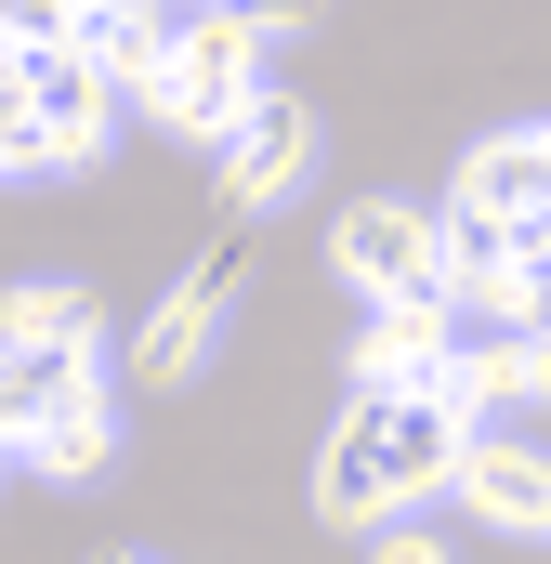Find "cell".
<instances>
[{
	"mask_svg": "<svg viewBox=\"0 0 551 564\" xmlns=\"http://www.w3.org/2000/svg\"><path fill=\"white\" fill-rule=\"evenodd\" d=\"M473 433H486V421H473L446 381H420V394H355V408H342V433L315 446V525L368 539V525L420 512V499H460Z\"/></svg>",
	"mask_w": 551,
	"mask_h": 564,
	"instance_id": "1",
	"label": "cell"
},
{
	"mask_svg": "<svg viewBox=\"0 0 551 564\" xmlns=\"http://www.w3.org/2000/svg\"><path fill=\"white\" fill-rule=\"evenodd\" d=\"M106 144H119V66L93 40H66V53H13L0 40V171L13 184H66Z\"/></svg>",
	"mask_w": 551,
	"mask_h": 564,
	"instance_id": "2",
	"label": "cell"
},
{
	"mask_svg": "<svg viewBox=\"0 0 551 564\" xmlns=\"http://www.w3.org/2000/svg\"><path fill=\"white\" fill-rule=\"evenodd\" d=\"M0 459H13V473H40V486H93V473L119 459L106 355H66V341L0 355Z\"/></svg>",
	"mask_w": 551,
	"mask_h": 564,
	"instance_id": "3",
	"label": "cell"
},
{
	"mask_svg": "<svg viewBox=\"0 0 551 564\" xmlns=\"http://www.w3.org/2000/svg\"><path fill=\"white\" fill-rule=\"evenodd\" d=\"M263 93H276L263 79V26H250L237 0H197L184 40H171V66H158V93H144V119H171L184 144H224Z\"/></svg>",
	"mask_w": 551,
	"mask_h": 564,
	"instance_id": "4",
	"label": "cell"
},
{
	"mask_svg": "<svg viewBox=\"0 0 551 564\" xmlns=\"http://www.w3.org/2000/svg\"><path fill=\"white\" fill-rule=\"evenodd\" d=\"M328 263L355 302H446V210L420 197H355L328 224Z\"/></svg>",
	"mask_w": 551,
	"mask_h": 564,
	"instance_id": "5",
	"label": "cell"
},
{
	"mask_svg": "<svg viewBox=\"0 0 551 564\" xmlns=\"http://www.w3.org/2000/svg\"><path fill=\"white\" fill-rule=\"evenodd\" d=\"M237 289H250V237H210L184 276L158 289V315L132 328V368L158 381V394H184L197 368H210V341H224V315H237Z\"/></svg>",
	"mask_w": 551,
	"mask_h": 564,
	"instance_id": "6",
	"label": "cell"
},
{
	"mask_svg": "<svg viewBox=\"0 0 551 564\" xmlns=\"http://www.w3.org/2000/svg\"><path fill=\"white\" fill-rule=\"evenodd\" d=\"M210 158H224V210H237V224H263L276 197H302V184H315V106H302V93H263V106L210 144Z\"/></svg>",
	"mask_w": 551,
	"mask_h": 564,
	"instance_id": "7",
	"label": "cell"
},
{
	"mask_svg": "<svg viewBox=\"0 0 551 564\" xmlns=\"http://www.w3.org/2000/svg\"><path fill=\"white\" fill-rule=\"evenodd\" d=\"M460 210H499V224H526V250H551V119L526 132H486L460 158V184H446Z\"/></svg>",
	"mask_w": 551,
	"mask_h": 564,
	"instance_id": "8",
	"label": "cell"
},
{
	"mask_svg": "<svg viewBox=\"0 0 551 564\" xmlns=\"http://www.w3.org/2000/svg\"><path fill=\"white\" fill-rule=\"evenodd\" d=\"M526 328H539V315H512V302H446V394H460L473 421H499V408L526 394Z\"/></svg>",
	"mask_w": 551,
	"mask_h": 564,
	"instance_id": "9",
	"label": "cell"
},
{
	"mask_svg": "<svg viewBox=\"0 0 551 564\" xmlns=\"http://www.w3.org/2000/svg\"><path fill=\"white\" fill-rule=\"evenodd\" d=\"M460 512L551 552V459H539V446H512V433H473V459H460Z\"/></svg>",
	"mask_w": 551,
	"mask_h": 564,
	"instance_id": "10",
	"label": "cell"
},
{
	"mask_svg": "<svg viewBox=\"0 0 551 564\" xmlns=\"http://www.w3.org/2000/svg\"><path fill=\"white\" fill-rule=\"evenodd\" d=\"M420 381H446V302H368L355 394H420Z\"/></svg>",
	"mask_w": 551,
	"mask_h": 564,
	"instance_id": "11",
	"label": "cell"
},
{
	"mask_svg": "<svg viewBox=\"0 0 551 564\" xmlns=\"http://www.w3.org/2000/svg\"><path fill=\"white\" fill-rule=\"evenodd\" d=\"M93 328H106V315H93V289H79V276H26L13 302H0V355H26V341L93 355Z\"/></svg>",
	"mask_w": 551,
	"mask_h": 564,
	"instance_id": "12",
	"label": "cell"
},
{
	"mask_svg": "<svg viewBox=\"0 0 551 564\" xmlns=\"http://www.w3.org/2000/svg\"><path fill=\"white\" fill-rule=\"evenodd\" d=\"M0 40L13 53H66V40H106V13L93 0H0Z\"/></svg>",
	"mask_w": 551,
	"mask_h": 564,
	"instance_id": "13",
	"label": "cell"
},
{
	"mask_svg": "<svg viewBox=\"0 0 551 564\" xmlns=\"http://www.w3.org/2000/svg\"><path fill=\"white\" fill-rule=\"evenodd\" d=\"M368 564H460V552H446L420 512H395V525H368Z\"/></svg>",
	"mask_w": 551,
	"mask_h": 564,
	"instance_id": "14",
	"label": "cell"
},
{
	"mask_svg": "<svg viewBox=\"0 0 551 564\" xmlns=\"http://www.w3.org/2000/svg\"><path fill=\"white\" fill-rule=\"evenodd\" d=\"M237 13H250L263 40H302V26H315V0H237Z\"/></svg>",
	"mask_w": 551,
	"mask_h": 564,
	"instance_id": "15",
	"label": "cell"
},
{
	"mask_svg": "<svg viewBox=\"0 0 551 564\" xmlns=\"http://www.w3.org/2000/svg\"><path fill=\"white\" fill-rule=\"evenodd\" d=\"M526 394H539V408H551V315H539V328H526Z\"/></svg>",
	"mask_w": 551,
	"mask_h": 564,
	"instance_id": "16",
	"label": "cell"
},
{
	"mask_svg": "<svg viewBox=\"0 0 551 564\" xmlns=\"http://www.w3.org/2000/svg\"><path fill=\"white\" fill-rule=\"evenodd\" d=\"M93 13H144V0H93Z\"/></svg>",
	"mask_w": 551,
	"mask_h": 564,
	"instance_id": "17",
	"label": "cell"
},
{
	"mask_svg": "<svg viewBox=\"0 0 551 564\" xmlns=\"http://www.w3.org/2000/svg\"><path fill=\"white\" fill-rule=\"evenodd\" d=\"M93 564H144V552H93Z\"/></svg>",
	"mask_w": 551,
	"mask_h": 564,
	"instance_id": "18",
	"label": "cell"
}]
</instances>
